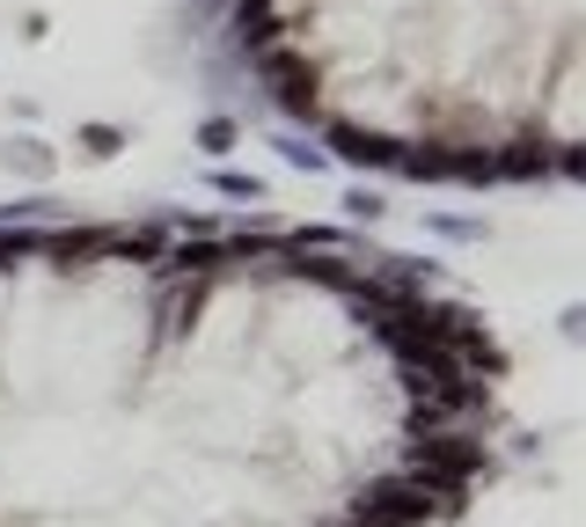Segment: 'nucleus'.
<instances>
[{"mask_svg": "<svg viewBox=\"0 0 586 527\" xmlns=\"http://www.w3.org/2000/svg\"><path fill=\"white\" fill-rule=\"evenodd\" d=\"M477 308L322 235H0V527H440L491 476Z\"/></svg>", "mask_w": 586, "mask_h": 527, "instance_id": "f257e3e1", "label": "nucleus"}, {"mask_svg": "<svg viewBox=\"0 0 586 527\" xmlns=\"http://www.w3.org/2000/svg\"><path fill=\"white\" fill-rule=\"evenodd\" d=\"M286 118L447 183L579 169V0H235Z\"/></svg>", "mask_w": 586, "mask_h": 527, "instance_id": "f03ea898", "label": "nucleus"}]
</instances>
